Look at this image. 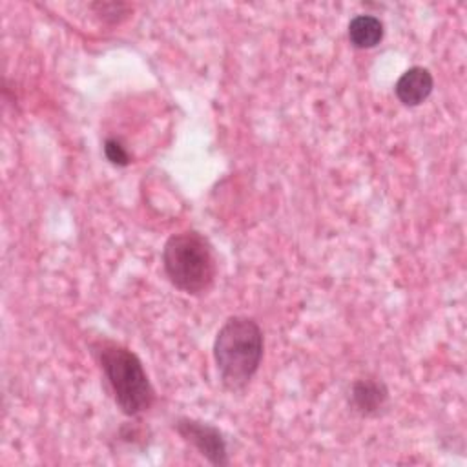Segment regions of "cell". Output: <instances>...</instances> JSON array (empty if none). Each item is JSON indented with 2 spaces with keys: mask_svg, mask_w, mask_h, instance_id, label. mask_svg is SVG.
I'll list each match as a JSON object with an SVG mask.
<instances>
[{
  "mask_svg": "<svg viewBox=\"0 0 467 467\" xmlns=\"http://www.w3.org/2000/svg\"><path fill=\"white\" fill-rule=\"evenodd\" d=\"M352 405L356 407L358 412L370 416L379 412L387 400H389V390L383 381L372 379V378H361L354 381L352 385Z\"/></svg>",
  "mask_w": 467,
  "mask_h": 467,
  "instance_id": "8992f818",
  "label": "cell"
},
{
  "mask_svg": "<svg viewBox=\"0 0 467 467\" xmlns=\"http://www.w3.org/2000/svg\"><path fill=\"white\" fill-rule=\"evenodd\" d=\"M93 9H97V15L109 24L119 22L122 16H126L130 5L128 4H120V2H99L91 5Z\"/></svg>",
  "mask_w": 467,
  "mask_h": 467,
  "instance_id": "ba28073f",
  "label": "cell"
},
{
  "mask_svg": "<svg viewBox=\"0 0 467 467\" xmlns=\"http://www.w3.org/2000/svg\"><path fill=\"white\" fill-rule=\"evenodd\" d=\"M162 266L171 285L192 296L206 292L217 272L208 239L195 230L168 237L162 248Z\"/></svg>",
  "mask_w": 467,
  "mask_h": 467,
  "instance_id": "7a4b0ae2",
  "label": "cell"
},
{
  "mask_svg": "<svg viewBox=\"0 0 467 467\" xmlns=\"http://www.w3.org/2000/svg\"><path fill=\"white\" fill-rule=\"evenodd\" d=\"M213 359L221 383L228 390H243L263 359V332L252 317H228L217 330Z\"/></svg>",
  "mask_w": 467,
  "mask_h": 467,
  "instance_id": "6da1fadb",
  "label": "cell"
},
{
  "mask_svg": "<svg viewBox=\"0 0 467 467\" xmlns=\"http://www.w3.org/2000/svg\"><path fill=\"white\" fill-rule=\"evenodd\" d=\"M99 359L115 403L126 416H137L151 407L155 392L135 352L106 341L99 347Z\"/></svg>",
  "mask_w": 467,
  "mask_h": 467,
  "instance_id": "3957f363",
  "label": "cell"
},
{
  "mask_svg": "<svg viewBox=\"0 0 467 467\" xmlns=\"http://www.w3.org/2000/svg\"><path fill=\"white\" fill-rule=\"evenodd\" d=\"M104 155L106 159L115 166H128L130 164V153L117 139H108L104 142Z\"/></svg>",
  "mask_w": 467,
  "mask_h": 467,
  "instance_id": "9c48e42d",
  "label": "cell"
},
{
  "mask_svg": "<svg viewBox=\"0 0 467 467\" xmlns=\"http://www.w3.org/2000/svg\"><path fill=\"white\" fill-rule=\"evenodd\" d=\"M383 24L378 16L358 15L348 24V40L358 49H368L381 42Z\"/></svg>",
  "mask_w": 467,
  "mask_h": 467,
  "instance_id": "52a82bcc",
  "label": "cell"
},
{
  "mask_svg": "<svg viewBox=\"0 0 467 467\" xmlns=\"http://www.w3.org/2000/svg\"><path fill=\"white\" fill-rule=\"evenodd\" d=\"M434 80L427 67L414 66L409 67L396 82L394 93L398 100L405 106H420L432 91Z\"/></svg>",
  "mask_w": 467,
  "mask_h": 467,
  "instance_id": "5b68a950",
  "label": "cell"
},
{
  "mask_svg": "<svg viewBox=\"0 0 467 467\" xmlns=\"http://www.w3.org/2000/svg\"><path fill=\"white\" fill-rule=\"evenodd\" d=\"M175 429L182 440L192 443L212 465H228L226 441L217 427L192 418H179L175 421Z\"/></svg>",
  "mask_w": 467,
  "mask_h": 467,
  "instance_id": "277c9868",
  "label": "cell"
}]
</instances>
